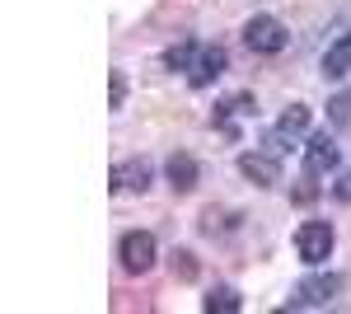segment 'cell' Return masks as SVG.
Returning a JSON list of instances; mask_svg holds the SVG:
<instances>
[{
    "label": "cell",
    "instance_id": "15",
    "mask_svg": "<svg viewBox=\"0 0 351 314\" xmlns=\"http://www.w3.org/2000/svg\"><path fill=\"white\" fill-rule=\"evenodd\" d=\"M169 267H173L178 282H197V258H192L188 249H173V254H169Z\"/></svg>",
    "mask_w": 351,
    "mask_h": 314
},
{
    "label": "cell",
    "instance_id": "11",
    "mask_svg": "<svg viewBox=\"0 0 351 314\" xmlns=\"http://www.w3.org/2000/svg\"><path fill=\"white\" fill-rule=\"evenodd\" d=\"M202 310H206V314H239L243 300H239V291H234V287H216V291L202 295Z\"/></svg>",
    "mask_w": 351,
    "mask_h": 314
},
{
    "label": "cell",
    "instance_id": "5",
    "mask_svg": "<svg viewBox=\"0 0 351 314\" xmlns=\"http://www.w3.org/2000/svg\"><path fill=\"white\" fill-rule=\"evenodd\" d=\"M304 131H309V108H304V104H291L281 117H276V127H271V136L263 141V146H267L271 155H286V150L295 146Z\"/></svg>",
    "mask_w": 351,
    "mask_h": 314
},
{
    "label": "cell",
    "instance_id": "12",
    "mask_svg": "<svg viewBox=\"0 0 351 314\" xmlns=\"http://www.w3.org/2000/svg\"><path fill=\"white\" fill-rule=\"evenodd\" d=\"M347 71H351V33H342V38L324 52V76L337 80V76H347Z\"/></svg>",
    "mask_w": 351,
    "mask_h": 314
},
{
    "label": "cell",
    "instance_id": "6",
    "mask_svg": "<svg viewBox=\"0 0 351 314\" xmlns=\"http://www.w3.org/2000/svg\"><path fill=\"white\" fill-rule=\"evenodd\" d=\"M337 159H342V150H337V141H332L328 131H319V136H309V141H304V174H309V179L332 174V169H337Z\"/></svg>",
    "mask_w": 351,
    "mask_h": 314
},
{
    "label": "cell",
    "instance_id": "1",
    "mask_svg": "<svg viewBox=\"0 0 351 314\" xmlns=\"http://www.w3.org/2000/svg\"><path fill=\"white\" fill-rule=\"evenodd\" d=\"M342 287H347L342 272H314V277H304V282L291 291L286 310H324V305H332V300L342 295Z\"/></svg>",
    "mask_w": 351,
    "mask_h": 314
},
{
    "label": "cell",
    "instance_id": "14",
    "mask_svg": "<svg viewBox=\"0 0 351 314\" xmlns=\"http://www.w3.org/2000/svg\"><path fill=\"white\" fill-rule=\"evenodd\" d=\"M328 122H332L337 131H351V94H347V89L328 99Z\"/></svg>",
    "mask_w": 351,
    "mask_h": 314
},
{
    "label": "cell",
    "instance_id": "13",
    "mask_svg": "<svg viewBox=\"0 0 351 314\" xmlns=\"http://www.w3.org/2000/svg\"><path fill=\"white\" fill-rule=\"evenodd\" d=\"M197 52H202V43H197V38H183V43H173V47L164 52V66H169V71H192Z\"/></svg>",
    "mask_w": 351,
    "mask_h": 314
},
{
    "label": "cell",
    "instance_id": "17",
    "mask_svg": "<svg viewBox=\"0 0 351 314\" xmlns=\"http://www.w3.org/2000/svg\"><path fill=\"white\" fill-rule=\"evenodd\" d=\"M332 197H337V202H351V169L337 179V183H332Z\"/></svg>",
    "mask_w": 351,
    "mask_h": 314
},
{
    "label": "cell",
    "instance_id": "8",
    "mask_svg": "<svg viewBox=\"0 0 351 314\" xmlns=\"http://www.w3.org/2000/svg\"><path fill=\"white\" fill-rule=\"evenodd\" d=\"M239 174L248 179V183H258V188L281 183V164H276L271 150H248V155H239Z\"/></svg>",
    "mask_w": 351,
    "mask_h": 314
},
{
    "label": "cell",
    "instance_id": "9",
    "mask_svg": "<svg viewBox=\"0 0 351 314\" xmlns=\"http://www.w3.org/2000/svg\"><path fill=\"white\" fill-rule=\"evenodd\" d=\"M225 66H230L225 47H202L197 61H192V71H188V85L192 89H206V85H216V80L225 76Z\"/></svg>",
    "mask_w": 351,
    "mask_h": 314
},
{
    "label": "cell",
    "instance_id": "2",
    "mask_svg": "<svg viewBox=\"0 0 351 314\" xmlns=\"http://www.w3.org/2000/svg\"><path fill=\"white\" fill-rule=\"evenodd\" d=\"M117 258H122V272L141 277V272H150V267H155L160 244H155V235H150V230H127V235L117 239Z\"/></svg>",
    "mask_w": 351,
    "mask_h": 314
},
{
    "label": "cell",
    "instance_id": "10",
    "mask_svg": "<svg viewBox=\"0 0 351 314\" xmlns=\"http://www.w3.org/2000/svg\"><path fill=\"white\" fill-rule=\"evenodd\" d=\"M164 174H169V188H173V192H192L197 179H202V164H197V155H188V150H173L169 164H164Z\"/></svg>",
    "mask_w": 351,
    "mask_h": 314
},
{
    "label": "cell",
    "instance_id": "4",
    "mask_svg": "<svg viewBox=\"0 0 351 314\" xmlns=\"http://www.w3.org/2000/svg\"><path fill=\"white\" fill-rule=\"evenodd\" d=\"M332 244H337V235H332L328 221H304V225L295 230V254H300V262H309V267L328 262Z\"/></svg>",
    "mask_w": 351,
    "mask_h": 314
},
{
    "label": "cell",
    "instance_id": "3",
    "mask_svg": "<svg viewBox=\"0 0 351 314\" xmlns=\"http://www.w3.org/2000/svg\"><path fill=\"white\" fill-rule=\"evenodd\" d=\"M243 43H248V52L276 56L286 43H291V33H286V24H281L276 14H253V19L243 24Z\"/></svg>",
    "mask_w": 351,
    "mask_h": 314
},
{
    "label": "cell",
    "instance_id": "16",
    "mask_svg": "<svg viewBox=\"0 0 351 314\" xmlns=\"http://www.w3.org/2000/svg\"><path fill=\"white\" fill-rule=\"evenodd\" d=\"M122 104H127V76L112 71L108 76V108H122Z\"/></svg>",
    "mask_w": 351,
    "mask_h": 314
},
{
    "label": "cell",
    "instance_id": "7",
    "mask_svg": "<svg viewBox=\"0 0 351 314\" xmlns=\"http://www.w3.org/2000/svg\"><path fill=\"white\" fill-rule=\"evenodd\" d=\"M150 179H155V164L150 159H122V164H112V192H145L150 188Z\"/></svg>",
    "mask_w": 351,
    "mask_h": 314
}]
</instances>
